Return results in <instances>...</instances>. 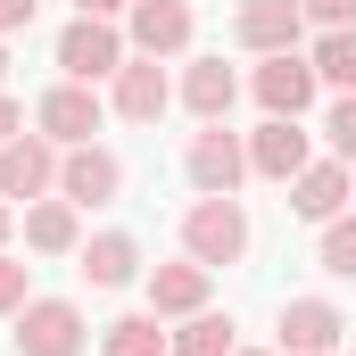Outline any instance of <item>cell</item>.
<instances>
[{
    "mask_svg": "<svg viewBox=\"0 0 356 356\" xmlns=\"http://www.w3.org/2000/svg\"><path fill=\"white\" fill-rule=\"evenodd\" d=\"M232 315H216V307H199V315H182V332H166V356H232Z\"/></svg>",
    "mask_w": 356,
    "mask_h": 356,
    "instance_id": "obj_19",
    "label": "cell"
},
{
    "mask_svg": "<svg viewBox=\"0 0 356 356\" xmlns=\"http://www.w3.org/2000/svg\"><path fill=\"white\" fill-rule=\"evenodd\" d=\"M249 91H257V108H266V116H307L323 83H315V58H307V50H273L266 67L249 75Z\"/></svg>",
    "mask_w": 356,
    "mask_h": 356,
    "instance_id": "obj_5",
    "label": "cell"
},
{
    "mask_svg": "<svg viewBox=\"0 0 356 356\" xmlns=\"http://www.w3.org/2000/svg\"><path fill=\"white\" fill-rule=\"evenodd\" d=\"M207 282H216V273L199 266V257L149 266V315H158V323H182V315H199V307H207Z\"/></svg>",
    "mask_w": 356,
    "mask_h": 356,
    "instance_id": "obj_15",
    "label": "cell"
},
{
    "mask_svg": "<svg viewBox=\"0 0 356 356\" xmlns=\"http://www.w3.org/2000/svg\"><path fill=\"white\" fill-rule=\"evenodd\" d=\"M99 356H166V323L158 315H116L99 332Z\"/></svg>",
    "mask_w": 356,
    "mask_h": 356,
    "instance_id": "obj_20",
    "label": "cell"
},
{
    "mask_svg": "<svg viewBox=\"0 0 356 356\" xmlns=\"http://www.w3.org/2000/svg\"><path fill=\"white\" fill-rule=\"evenodd\" d=\"M33 8H42V0H0V33H17V25H33Z\"/></svg>",
    "mask_w": 356,
    "mask_h": 356,
    "instance_id": "obj_27",
    "label": "cell"
},
{
    "mask_svg": "<svg viewBox=\"0 0 356 356\" xmlns=\"http://www.w3.org/2000/svg\"><path fill=\"white\" fill-rule=\"evenodd\" d=\"M348 340V315L332 298H290L282 307V356H340Z\"/></svg>",
    "mask_w": 356,
    "mask_h": 356,
    "instance_id": "obj_10",
    "label": "cell"
},
{
    "mask_svg": "<svg viewBox=\"0 0 356 356\" xmlns=\"http://www.w3.org/2000/svg\"><path fill=\"white\" fill-rule=\"evenodd\" d=\"M33 124L58 141V149H75L99 133V83H50L42 91V108H33Z\"/></svg>",
    "mask_w": 356,
    "mask_h": 356,
    "instance_id": "obj_13",
    "label": "cell"
},
{
    "mask_svg": "<svg viewBox=\"0 0 356 356\" xmlns=\"http://www.w3.org/2000/svg\"><path fill=\"white\" fill-rule=\"evenodd\" d=\"M25 249H42V257L83 249V207H75V199H33V207H25Z\"/></svg>",
    "mask_w": 356,
    "mask_h": 356,
    "instance_id": "obj_17",
    "label": "cell"
},
{
    "mask_svg": "<svg viewBox=\"0 0 356 356\" xmlns=\"http://www.w3.org/2000/svg\"><path fill=\"white\" fill-rule=\"evenodd\" d=\"M182 175H191L199 199H224V191H241V175H249V141L232 124H199L191 149H182Z\"/></svg>",
    "mask_w": 356,
    "mask_h": 356,
    "instance_id": "obj_3",
    "label": "cell"
},
{
    "mask_svg": "<svg viewBox=\"0 0 356 356\" xmlns=\"http://www.w3.org/2000/svg\"><path fill=\"white\" fill-rule=\"evenodd\" d=\"M298 8H307V25H323V33L356 25V0H298Z\"/></svg>",
    "mask_w": 356,
    "mask_h": 356,
    "instance_id": "obj_25",
    "label": "cell"
},
{
    "mask_svg": "<svg viewBox=\"0 0 356 356\" xmlns=\"http://www.w3.org/2000/svg\"><path fill=\"white\" fill-rule=\"evenodd\" d=\"M108 108L124 116V124H158L166 108H175V83H166V58H124L116 67V83H108Z\"/></svg>",
    "mask_w": 356,
    "mask_h": 356,
    "instance_id": "obj_8",
    "label": "cell"
},
{
    "mask_svg": "<svg viewBox=\"0 0 356 356\" xmlns=\"http://www.w3.org/2000/svg\"><path fill=\"white\" fill-rule=\"evenodd\" d=\"M58 191V141L50 133H17L8 149H0V199H50Z\"/></svg>",
    "mask_w": 356,
    "mask_h": 356,
    "instance_id": "obj_7",
    "label": "cell"
},
{
    "mask_svg": "<svg viewBox=\"0 0 356 356\" xmlns=\"http://www.w3.org/2000/svg\"><path fill=\"white\" fill-rule=\"evenodd\" d=\"M323 273L356 282V216H332V224H323Z\"/></svg>",
    "mask_w": 356,
    "mask_h": 356,
    "instance_id": "obj_22",
    "label": "cell"
},
{
    "mask_svg": "<svg viewBox=\"0 0 356 356\" xmlns=\"http://www.w3.org/2000/svg\"><path fill=\"white\" fill-rule=\"evenodd\" d=\"M25 298H33V266H17V257L0 249V315H17Z\"/></svg>",
    "mask_w": 356,
    "mask_h": 356,
    "instance_id": "obj_24",
    "label": "cell"
},
{
    "mask_svg": "<svg viewBox=\"0 0 356 356\" xmlns=\"http://www.w3.org/2000/svg\"><path fill=\"white\" fill-rule=\"evenodd\" d=\"M8 232H17V207H8V199H0V249H8Z\"/></svg>",
    "mask_w": 356,
    "mask_h": 356,
    "instance_id": "obj_29",
    "label": "cell"
},
{
    "mask_svg": "<svg viewBox=\"0 0 356 356\" xmlns=\"http://www.w3.org/2000/svg\"><path fill=\"white\" fill-rule=\"evenodd\" d=\"M124 42L141 58H182L191 50V8L182 0H133L124 8Z\"/></svg>",
    "mask_w": 356,
    "mask_h": 356,
    "instance_id": "obj_11",
    "label": "cell"
},
{
    "mask_svg": "<svg viewBox=\"0 0 356 356\" xmlns=\"http://www.w3.org/2000/svg\"><path fill=\"white\" fill-rule=\"evenodd\" d=\"M83 307L75 298H25L17 307V356H83Z\"/></svg>",
    "mask_w": 356,
    "mask_h": 356,
    "instance_id": "obj_4",
    "label": "cell"
},
{
    "mask_svg": "<svg viewBox=\"0 0 356 356\" xmlns=\"http://www.w3.org/2000/svg\"><path fill=\"white\" fill-rule=\"evenodd\" d=\"M124 58H133V42L116 33V17H75V25L58 33V67H67V83H116Z\"/></svg>",
    "mask_w": 356,
    "mask_h": 356,
    "instance_id": "obj_2",
    "label": "cell"
},
{
    "mask_svg": "<svg viewBox=\"0 0 356 356\" xmlns=\"http://www.w3.org/2000/svg\"><path fill=\"white\" fill-rule=\"evenodd\" d=\"M315 83H332V91H356V25H340V33H323L315 50Z\"/></svg>",
    "mask_w": 356,
    "mask_h": 356,
    "instance_id": "obj_21",
    "label": "cell"
},
{
    "mask_svg": "<svg viewBox=\"0 0 356 356\" xmlns=\"http://www.w3.org/2000/svg\"><path fill=\"white\" fill-rule=\"evenodd\" d=\"M232 99H241V75H232L224 58H191V67H182V108H191L199 124H224Z\"/></svg>",
    "mask_w": 356,
    "mask_h": 356,
    "instance_id": "obj_16",
    "label": "cell"
},
{
    "mask_svg": "<svg viewBox=\"0 0 356 356\" xmlns=\"http://www.w3.org/2000/svg\"><path fill=\"white\" fill-rule=\"evenodd\" d=\"M298 33H307V8H298V0H241V8H232V42L257 50V58L298 50Z\"/></svg>",
    "mask_w": 356,
    "mask_h": 356,
    "instance_id": "obj_9",
    "label": "cell"
},
{
    "mask_svg": "<svg viewBox=\"0 0 356 356\" xmlns=\"http://www.w3.org/2000/svg\"><path fill=\"white\" fill-rule=\"evenodd\" d=\"M133 0H75V17H124Z\"/></svg>",
    "mask_w": 356,
    "mask_h": 356,
    "instance_id": "obj_28",
    "label": "cell"
},
{
    "mask_svg": "<svg viewBox=\"0 0 356 356\" xmlns=\"http://www.w3.org/2000/svg\"><path fill=\"white\" fill-rule=\"evenodd\" d=\"M356 199V175L340 166V158H315L307 175L290 182V216H307V224H332V216H348Z\"/></svg>",
    "mask_w": 356,
    "mask_h": 356,
    "instance_id": "obj_14",
    "label": "cell"
},
{
    "mask_svg": "<svg viewBox=\"0 0 356 356\" xmlns=\"http://www.w3.org/2000/svg\"><path fill=\"white\" fill-rule=\"evenodd\" d=\"M17 133H25V108H17V99H8V91H0V149H8V141H17Z\"/></svg>",
    "mask_w": 356,
    "mask_h": 356,
    "instance_id": "obj_26",
    "label": "cell"
},
{
    "mask_svg": "<svg viewBox=\"0 0 356 356\" xmlns=\"http://www.w3.org/2000/svg\"><path fill=\"white\" fill-rule=\"evenodd\" d=\"M133 273H141V241L133 232H91L83 241V282L91 290H124Z\"/></svg>",
    "mask_w": 356,
    "mask_h": 356,
    "instance_id": "obj_18",
    "label": "cell"
},
{
    "mask_svg": "<svg viewBox=\"0 0 356 356\" xmlns=\"http://www.w3.org/2000/svg\"><path fill=\"white\" fill-rule=\"evenodd\" d=\"M116 191H124V158H116V149H99V141L58 149V199H75V207H108Z\"/></svg>",
    "mask_w": 356,
    "mask_h": 356,
    "instance_id": "obj_6",
    "label": "cell"
},
{
    "mask_svg": "<svg viewBox=\"0 0 356 356\" xmlns=\"http://www.w3.org/2000/svg\"><path fill=\"white\" fill-rule=\"evenodd\" d=\"M232 356H266V348H232Z\"/></svg>",
    "mask_w": 356,
    "mask_h": 356,
    "instance_id": "obj_31",
    "label": "cell"
},
{
    "mask_svg": "<svg viewBox=\"0 0 356 356\" xmlns=\"http://www.w3.org/2000/svg\"><path fill=\"white\" fill-rule=\"evenodd\" d=\"M307 166H315V149H307L298 116H266V124L249 133V175H266V182H298Z\"/></svg>",
    "mask_w": 356,
    "mask_h": 356,
    "instance_id": "obj_12",
    "label": "cell"
},
{
    "mask_svg": "<svg viewBox=\"0 0 356 356\" xmlns=\"http://www.w3.org/2000/svg\"><path fill=\"white\" fill-rule=\"evenodd\" d=\"M0 83H8V33H0Z\"/></svg>",
    "mask_w": 356,
    "mask_h": 356,
    "instance_id": "obj_30",
    "label": "cell"
},
{
    "mask_svg": "<svg viewBox=\"0 0 356 356\" xmlns=\"http://www.w3.org/2000/svg\"><path fill=\"white\" fill-rule=\"evenodd\" d=\"M241 249H249V207L224 191V199H191V216H182V257H199V266H241Z\"/></svg>",
    "mask_w": 356,
    "mask_h": 356,
    "instance_id": "obj_1",
    "label": "cell"
},
{
    "mask_svg": "<svg viewBox=\"0 0 356 356\" xmlns=\"http://www.w3.org/2000/svg\"><path fill=\"white\" fill-rule=\"evenodd\" d=\"M348 356H356V348H348Z\"/></svg>",
    "mask_w": 356,
    "mask_h": 356,
    "instance_id": "obj_32",
    "label": "cell"
},
{
    "mask_svg": "<svg viewBox=\"0 0 356 356\" xmlns=\"http://www.w3.org/2000/svg\"><path fill=\"white\" fill-rule=\"evenodd\" d=\"M323 141H332V158H340V166H356V91H340V99H332Z\"/></svg>",
    "mask_w": 356,
    "mask_h": 356,
    "instance_id": "obj_23",
    "label": "cell"
}]
</instances>
